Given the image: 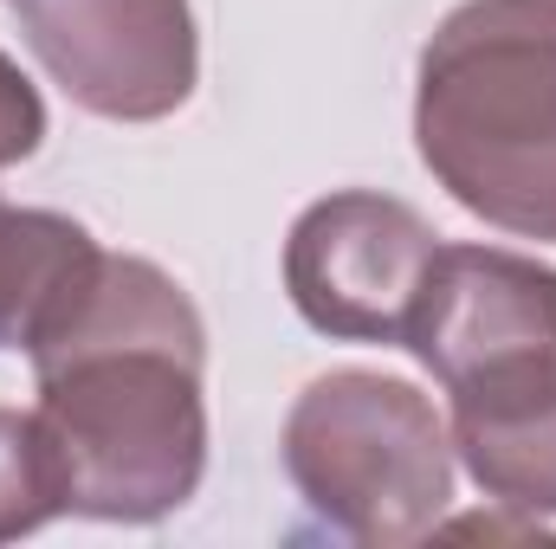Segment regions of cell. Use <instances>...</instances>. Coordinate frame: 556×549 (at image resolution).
<instances>
[{"label":"cell","instance_id":"cell-1","mask_svg":"<svg viewBox=\"0 0 556 549\" xmlns=\"http://www.w3.org/2000/svg\"><path fill=\"white\" fill-rule=\"evenodd\" d=\"M39 426L65 472V511L149 524L194 498L207 465L201 317L149 259H111L33 349Z\"/></svg>","mask_w":556,"mask_h":549},{"label":"cell","instance_id":"cell-2","mask_svg":"<svg viewBox=\"0 0 556 549\" xmlns=\"http://www.w3.org/2000/svg\"><path fill=\"white\" fill-rule=\"evenodd\" d=\"M453 401L466 472L511 511H556V272L498 246H440L408 336Z\"/></svg>","mask_w":556,"mask_h":549},{"label":"cell","instance_id":"cell-3","mask_svg":"<svg viewBox=\"0 0 556 549\" xmlns=\"http://www.w3.org/2000/svg\"><path fill=\"white\" fill-rule=\"evenodd\" d=\"M420 162L505 233L556 240V0H466L420 52Z\"/></svg>","mask_w":556,"mask_h":549},{"label":"cell","instance_id":"cell-4","mask_svg":"<svg viewBox=\"0 0 556 549\" xmlns=\"http://www.w3.org/2000/svg\"><path fill=\"white\" fill-rule=\"evenodd\" d=\"M298 498L356 544H415L453 498L446 426L408 382L343 369L298 395L285 420Z\"/></svg>","mask_w":556,"mask_h":549},{"label":"cell","instance_id":"cell-5","mask_svg":"<svg viewBox=\"0 0 556 549\" xmlns=\"http://www.w3.org/2000/svg\"><path fill=\"white\" fill-rule=\"evenodd\" d=\"M440 240L389 194H330L285 240V291L311 330L343 343H402Z\"/></svg>","mask_w":556,"mask_h":549},{"label":"cell","instance_id":"cell-6","mask_svg":"<svg viewBox=\"0 0 556 549\" xmlns=\"http://www.w3.org/2000/svg\"><path fill=\"white\" fill-rule=\"evenodd\" d=\"M26 46L72 104L149 124L194 91L188 0H20Z\"/></svg>","mask_w":556,"mask_h":549},{"label":"cell","instance_id":"cell-7","mask_svg":"<svg viewBox=\"0 0 556 549\" xmlns=\"http://www.w3.org/2000/svg\"><path fill=\"white\" fill-rule=\"evenodd\" d=\"M98 266L104 253L78 220L0 201V349L33 356L72 317Z\"/></svg>","mask_w":556,"mask_h":549},{"label":"cell","instance_id":"cell-8","mask_svg":"<svg viewBox=\"0 0 556 549\" xmlns=\"http://www.w3.org/2000/svg\"><path fill=\"white\" fill-rule=\"evenodd\" d=\"M59 511H65V472L39 413L0 408V544L39 531Z\"/></svg>","mask_w":556,"mask_h":549},{"label":"cell","instance_id":"cell-9","mask_svg":"<svg viewBox=\"0 0 556 549\" xmlns=\"http://www.w3.org/2000/svg\"><path fill=\"white\" fill-rule=\"evenodd\" d=\"M46 137V111H39V91L7 65V52H0V168L7 162H26L33 149Z\"/></svg>","mask_w":556,"mask_h":549}]
</instances>
